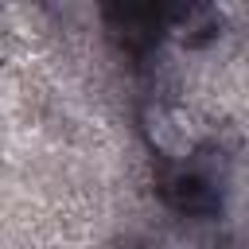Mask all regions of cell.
Segmentation results:
<instances>
[{"instance_id":"1","label":"cell","mask_w":249,"mask_h":249,"mask_svg":"<svg viewBox=\"0 0 249 249\" xmlns=\"http://www.w3.org/2000/svg\"><path fill=\"white\" fill-rule=\"evenodd\" d=\"M140 132L152 152H160L167 163H183L202 148V132L195 117L175 101H148L140 109Z\"/></svg>"}]
</instances>
